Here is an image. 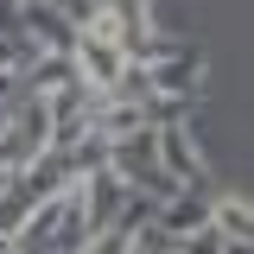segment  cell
<instances>
[{
  "instance_id": "cell-1",
  "label": "cell",
  "mask_w": 254,
  "mask_h": 254,
  "mask_svg": "<svg viewBox=\"0 0 254 254\" xmlns=\"http://www.w3.org/2000/svg\"><path fill=\"white\" fill-rule=\"evenodd\" d=\"M153 153L165 159V178L172 185H197L203 178V165H197V153H190V140L178 127H153Z\"/></svg>"
},
{
  "instance_id": "cell-2",
  "label": "cell",
  "mask_w": 254,
  "mask_h": 254,
  "mask_svg": "<svg viewBox=\"0 0 254 254\" xmlns=\"http://www.w3.org/2000/svg\"><path fill=\"white\" fill-rule=\"evenodd\" d=\"M26 26H32V38H38L45 51H58V58H70V51H76V26L64 19L58 6H45V0H26Z\"/></svg>"
},
{
  "instance_id": "cell-3",
  "label": "cell",
  "mask_w": 254,
  "mask_h": 254,
  "mask_svg": "<svg viewBox=\"0 0 254 254\" xmlns=\"http://www.w3.org/2000/svg\"><path fill=\"white\" fill-rule=\"evenodd\" d=\"M146 89H165L172 102L190 95V89H197V51H185V58H159L153 70H146Z\"/></svg>"
},
{
  "instance_id": "cell-4",
  "label": "cell",
  "mask_w": 254,
  "mask_h": 254,
  "mask_svg": "<svg viewBox=\"0 0 254 254\" xmlns=\"http://www.w3.org/2000/svg\"><path fill=\"white\" fill-rule=\"evenodd\" d=\"M248 222H254V210H248V197H222L216 210H210V229H216L222 242H248V235H254Z\"/></svg>"
},
{
  "instance_id": "cell-5",
  "label": "cell",
  "mask_w": 254,
  "mask_h": 254,
  "mask_svg": "<svg viewBox=\"0 0 254 254\" xmlns=\"http://www.w3.org/2000/svg\"><path fill=\"white\" fill-rule=\"evenodd\" d=\"M89 254H133V235H127V229H95Z\"/></svg>"
},
{
  "instance_id": "cell-6",
  "label": "cell",
  "mask_w": 254,
  "mask_h": 254,
  "mask_svg": "<svg viewBox=\"0 0 254 254\" xmlns=\"http://www.w3.org/2000/svg\"><path fill=\"white\" fill-rule=\"evenodd\" d=\"M19 64H32V45H19V38H0V76H13Z\"/></svg>"
},
{
  "instance_id": "cell-7",
  "label": "cell",
  "mask_w": 254,
  "mask_h": 254,
  "mask_svg": "<svg viewBox=\"0 0 254 254\" xmlns=\"http://www.w3.org/2000/svg\"><path fill=\"white\" fill-rule=\"evenodd\" d=\"M0 254H19V235H0Z\"/></svg>"
}]
</instances>
